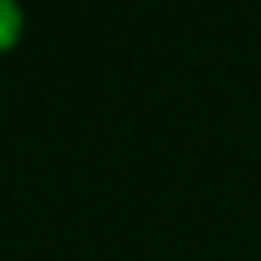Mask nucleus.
Wrapping results in <instances>:
<instances>
[{
  "label": "nucleus",
  "mask_w": 261,
  "mask_h": 261,
  "mask_svg": "<svg viewBox=\"0 0 261 261\" xmlns=\"http://www.w3.org/2000/svg\"><path fill=\"white\" fill-rule=\"evenodd\" d=\"M28 32V14L18 0H0V55H9Z\"/></svg>",
  "instance_id": "1"
}]
</instances>
